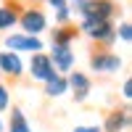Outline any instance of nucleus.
I'll list each match as a JSON object with an SVG mask.
<instances>
[{
  "label": "nucleus",
  "mask_w": 132,
  "mask_h": 132,
  "mask_svg": "<svg viewBox=\"0 0 132 132\" xmlns=\"http://www.w3.org/2000/svg\"><path fill=\"white\" fill-rule=\"evenodd\" d=\"M50 5H53V8H58V11H61V8H63V0H50Z\"/></svg>",
  "instance_id": "nucleus-19"
},
{
  "label": "nucleus",
  "mask_w": 132,
  "mask_h": 132,
  "mask_svg": "<svg viewBox=\"0 0 132 132\" xmlns=\"http://www.w3.org/2000/svg\"><path fill=\"white\" fill-rule=\"evenodd\" d=\"M119 37H122L124 42H129L132 40V27L129 24H122V27H119Z\"/></svg>",
  "instance_id": "nucleus-15"
},
{
  "label": "nucleus",
  "mask_w": 132,
  "mask_h": 132,
  "mask_svg": "<svg viewBox=\"0 0 132 132\" xmlns=\"http://www.w3.org/2000/svg\"><path fill=\"white\" fill-rule=\"evenodd\" d=\"M93 69L95 71H114V69H119V56H108V53H103V56H95L93 61Z\"/></svg>",
  "instance_id": "nucleus-8"
},
{
  "label": "nucleus",
  "mask_w": 132,
  "mask_h": 132,
  "mask_svg": "<svg viewBox=\"0 0 132 132\" xmlns=\"http://www.w3.org/2000/svg\"><path fill=\"white\" fill-rule=\"evenodd\" d=\"M3 108H8V90L0 85V111H3Z\"/></svg>",
  "instance_id": "nucleus-16"
},
{
  "label": "nucleus",
  "mask_w": 132,
  "mask_h": 132,
  "mask_svg": "<svg viewBox=\"0 0 132 132\" xmlns=\"http://www.w3.org/2000/svg\"><path fill=\"white\" fill-rule=\"evenodd\" d=\"M82 8L85 19H95V21H108V16H114V3L111 0H87Z\"/></svg>",
  "instance_id": "nucleus-1"
},
{
  "label": "nucleus",
  "mask_w": 132,
  "mask_h": 132,
  "mask_svg": "<svg viewBox=\"0 0 132 132\" xmlns=\"http://www.w3.org/2000/svg\"><path fill=\"white\" fill-rule=\"evenodd\" d=\"M66 87H69V85H66V79L56 77L53 82H48V85H45V93H48V95H61V93L66 90Z\"/></svg>",
  "instance_id": "nucleus-13"
},
{
  "label": "nucleus",
  "mask_w": 132,
  "mask_h": 132,
  "mask_svg": "<svg viewBox=\"0 0 132 132\" xmlns=\"http://www.w3.org/2000/svg\"><path fill=\"white\" fill-rule=\"evenodd\" d=\"M66 85H71V90H74V101H85L87 93H90V79H87L85 74H71L69 79H66Z\"/></svg>",
  "instance_id": "nucleus-5"
},
{
  "label": "nucleus",
  "mask_w": 132,
  "mask_h": 132,
  "mask_svg": "<svg viewBox=\"0 0 132 132\" xmlns=\"http://www.w3.org/2000/svg\"><path fill=\"white\" fill-rule=\"evenodd\" d=\"M11 132H32L29 124H27V119H24V114H21L19 108L11 111Z\"/></svg>",
  "instance_id": "nucleus-10"
},
{
  "label": "nucleus",
  "mask_w": 132,
  "mask_h": 132,
  "mask_svg": "<svg viewBox=\"0 0 132 132\" xmlns=\"http://www.w3.org/2000/svg\"><path fill=\"white\" fill-rule=\"evenodd\" d=\"M127 124H129V116L127 114H111L108 122H106V129L108 132H119V129H124Z\"/></svg>",
  "instance_id": "nucleus-11"
},
{
  "label": "nucleus",
  "mask_w": 132,
  "mask_h": 132,
  "mask_svg": "<svg viewBox=\"0 0 132 132\" xmlns=\"http://www.w3.org/2000/svg\"><path fill=\"white\" fill-rule=\"evenodd\" d=\"M8 48L11 50H32V53H40L42 48V42L37 37H21V35H13V37H8Z\"/></svg>",
  "instance_id": "nucleus-4"
},
{
  "label": "nucleus",
  "mask_w": 132,
  "mask_h": 132,
  "mask_svg": "<svg viewBox=\"0 0 132 132\" xmlns=\"http://www.w3.org/2000/svg\"><path fill=\"white\" fill-rule=\"evenodd\" d=\"M16 21V13L11 8H0V29H5V27H11Z\"/></svg>",
  "instance_id": "nucleus-14"
},
{
  "label": "nucleus",
  "mask_w": 132,
  "mask_h": 132,
  "mask_svg": "<svg viewBox=\"0 0 132 132\" xmlns=\"http://www.w3.org/2000/svg\"><path fill=\"white\" fill-rule=\"evenodd\" d=\"M124 98H132V82H124Z\"/></svg>",
  "instance_id": "nucleus-18"
},
{
  "label": "nucleus",
  "mask_w": 132,
  "mask_h": 132,
  "mask_svg": "<svg viewBox=\"0 0 132 132\" xmlns=\"http://www.w3.org/2000/svg\"><path fill=\"white\" fill-rule=\"evenodd\" d=\"M53 58H56V66L58 69H71V50H69V45H63V48H58V45H53Z\"/></svg>",
  "instance_id": "nucleus-9"
},
{
  "label": "nucleus",
  "mask_w": 132,
  "mask_h": 132,
  "mask_svg": "<svg viewBox=\"0 0 132 132\" xmlns=\"http://www.w3.org/2000/svg\"><path fill=\"white\" fill-rule=\"evenodd\" d=\"M32 74H35V79H42V82H53L56 79V69H53V61L48 56H42V53H35V58H32Z\"/></svg>",
  "instance_id": "nucleus-3"
},
{
  "label": "nucleus",
  "mask_w": 132,
  "mask_h": 132,
  "mask_svg": "<svg viewBox=\"0 0 132 132\" xmlns=\"http://www.w3.org/2000/svg\"><path fill=\"white\" fill-rule=\"evenodd\" d=\"M82 32L90 35L93 40H101V42H111L114 40V27L111 21H95V19H85Z\"/></svg>",
  "instance_id": "nucleus-2"
},
{
  "label": "nucleus",
  "mask_w": 132,
  "mask_h": 132,
  "mask_svg": "<svg viewBox=\"0 0 132 132\" xmlns=\"http://www.w3.org/2000/svg\"><path fill=\"white\" fill-rule=\"evenodd\" d=\"M74 132H101V129H98V127H77Z\"/></svg>",
  "instance_id": "nucleus-17"
},
{
  "label": "nucleus",
  "mask_w": 132,
  "mask_h": 132,
  "mask_svg": "<svg viewBox=\"0 0 132 132\" xmlns=\"http://www.w3.org/2000/svg\"><path fill=\"white\" fill-rule=\"evenodd\" d=\"M77 3H79V5H85V3H87V0H77Z\"/></svg>",
  "instance_id": "nucleus-20"
},
{
  "label": "nucleus",
  "mask_w": 132,
  "mask_h": 132,
  "mask_svg": "<svg viewBox=\"0 0 132 132\" xmlns=\"http://www.w3.org/2000/svg\"><path fill=\"white\" fill-rule=\"evenodd\" d=\"M0 129H3V124H0Z\"/></svg>",
  "instance_id": "nucleus-21"
},
{
  "label": "nucleus",
  "mask_w": 132,
  "mask_h": 132,
  "mask_svg": "<svg viewBox=\"0 0 132 132\" xmlns=\"http://www.w3.org/2000/svg\"><path fill=\"white\" fill-rule=\"evenodd\" d=\"M0 69L8 71V74H13V77H19V74H21V61H19V56H16V53H11V50L0 53Z\"/></svg>",
  "instance_id": "nucleus-7"
},
{
  "label": "nucleus",
  "mask_w": 132,
  "mask_h": 132,
  "mask_svg": "<svg viewBox=\"0 0 132 132\" xmlns=\"http://www.w3.org/2000/svg\"><path fill=\"white\" fill-rule=\"evenodd\" d=\"M21 24H24V29H27V32L37 35V32L45 29V16H42L40 11H27V13L21 16Z\"/></svg>",
  "instance_id": "nucleus-6"
},
{
  "label": "nucleus",
  "mask_w": 132,
  "mask_h": 132,
  "mask_svg": "<svg viewBox=\"0 0 132 132\" xmlns=\"http://www.w3.org/2000/svg\"><path fill=\"white\" fill-rule=\"evenodd\" d=\"M71 37H77V29H56V35H53V45L63 48V45H69Z\"/></svg>",
  "instance_id": "nucleus-12"
}]
</instances>
